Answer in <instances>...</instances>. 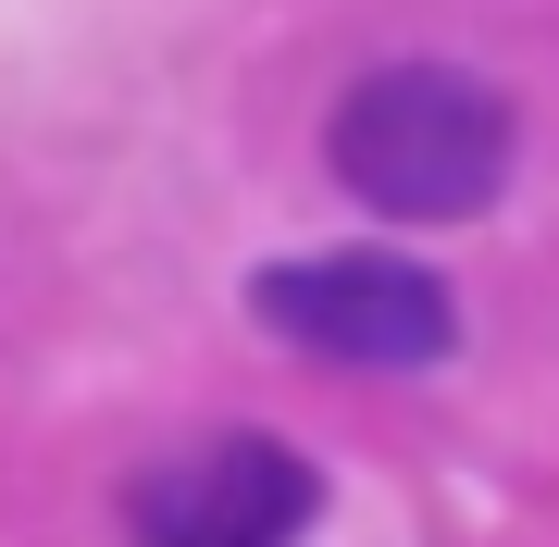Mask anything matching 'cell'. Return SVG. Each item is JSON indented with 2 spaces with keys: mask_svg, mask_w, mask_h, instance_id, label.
<instances>
[{
  "mask_svg": "<svg viewBox=\"0 0 559 547\" xmlns=\"http://www.w3.org/2000/svg\"><path fill=\"white\" fill-rule=\"evenodd\" d=\"M510 163H522V124L460 62H385V75H360L336 100V175L373 212H399V224L485 212L510 187Z\"/></svg>",
  "mask_w": 559,
  "mask_h": 547,
  "instance_id": "6da1fadb",
  "label": "cell"
},
{
  "mask_svg": "<svg viewBox=\"0 0 559 547\" xmlns=\"http://www.w3.org/2000/svg\"><path fill=\"white\" fill-rule=\"evenodd\" d=\"M249 311L274 324L286 348H323V361H448V336H460V311H448V286L399 262V249H311V262H274L249 286Z\"/></svg>",
  "mask_w": 559,
  "mask_h": 547,
  "instance_id": "7a4b0ae2",
  "label": "cell"
},
{
  "mask_svg": "<svg viewBox=\"0 0 559 547\" xmlns=\"http://www.w3.org/2000/svg\"><path fill=\"white\" fill-rule=\"evenodd\" d=\"M323 510L311 461L286 436H187L162 448V461L138 473V498H124V523H138V547H286Z\"/></svg>",
  "mask_w": 559,
  "mask_h": 547,
  "instance_id": "3957f363",
  "label": "cell"
}]
</instances>
